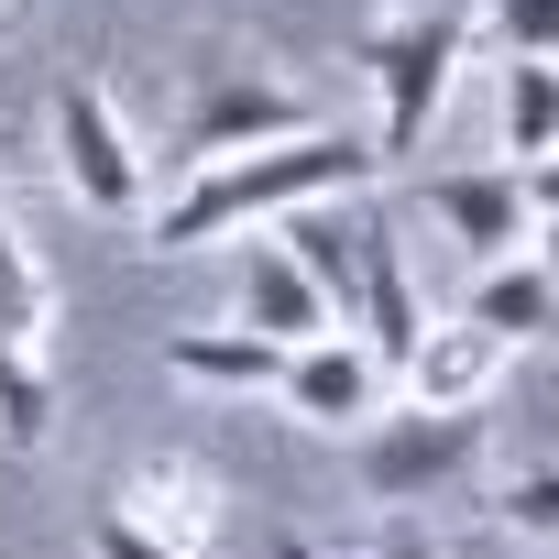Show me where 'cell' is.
Here are the masks:
<instances>
[{
	"instance_id": "1",
	"label": "cell",
	"mask_w": 559,
	"mask_h": 559,
	"mask_svg": "<svg viewBox=\"0 0 559 559\" xmlns=\"http://www.w3.org/2000/svg\"><path fill=\"white\" fill-rule=\"evenodd\" d=\"M384 176V154L373 143H352V132H286V143H252V154H219V165H198V176H176V198L154 209V252H198V241H241V230H263L274 209H297V198H352V187H373Z\"/></svg>"
},
{
	"instance_id": "2",
	"label": "cell",
	"mask_w": 559,
	"mask_h": 559,
	"mask_svg": "<svg viewBox=\"0 0 559 559\" xmlns=\"http://www.w3.org/2000/svg\"><path fill=\"white\" fill-rule=\"evenodd\" d=\"M362 67H373V154H417L450 78L472 67V0H395V12L362 34Z\"/></svg>"
},
{
	"instance_id": "3",
	"label": "cell",
	"mask_w": 559,
	"mask_h": 559,
	"mask_svg": "<svg viewBox=\"0 0 559 559\" xmlns=\"http://www.w3.org/2000/svg\"><path fill=\"white\" fill-rule=\"evenodd\" d=\"M472 461H483V406H384L373 428H352V483L384 515H417Z\"/></svg>"
},
{
	"instance_id": "4",
	"label": "cell",
	"mask_w": 559,
	"mask_h": 559,
	"mask_svg": "<svg viewBox=\"0 0 559 559\" xmlns=\"http://www.w3.org/2000/svg\"><path fill=\"white\" fill-rule=\"evenodd\" d=\"M56 176H67V198L88 219H143L154 209V154L132 143V121H121V99L99 78L56 88Z\"/></svg>"
},
{
	"instance_id": "5",
	"label": "cell",
	"mask_w": 559,
	"mask_h": 559,
	"mask_svg": "<svg viewBox=\"0 0 559 559\" xmlns=\"http://www.w3.org/2000/svg\"><path fill=\"white\" fill-rule=\"evenodd\" d=\"M286 132H319V99L286 88V78H263V67H198L187 88V121H176V176L219 165V154H252V143H286Z\"/></svg>"
},
{
	"instance_id": "6",
	"label": "cell",
	"mask_w": 559,
	"mask_h": 559,
	"mask_svg": "<svg viewBox=\"0 0 559 559\" xmlns=\"http://www.w3.org/2000/svg\"><path fill=\"white\" fill-rule=\"evenodd\" d=\"M165 559H219V472L198 461V450H143L132 472H121V493H110Z\"/></svg>"
},
{
	"instance_id": "7",
	"label": "cell",
	"mask_w": 559,
	"mask_h": 559,
	"mask_svg": "<svg viewBox=\"0 0 559 559\" xmlns=\"http://www.w3.org/2000/svg\"><path fill=\"white\" fill-rule=\"evenodd\" d=\"M384 384H395V373L373 362L362 330H319V341L286 352V384H274V395H286L297 428H330V439H341V428H373V417H384Z\"/></svg>"
},
{
	"instance_id": "8",
	"label": "cell",
	"mask_w": 559,
	"mask_h": 559,
	"mask_svg": "<svg viewBox=\"0 0 559 559\" xmlns=\"http://www.w3.org/2000/svg\"><path fill=\"white\" fill-rule=\"evenodd\" d=\"M428 219L472 252V263H504L537 241V209H526V165H439L428 176Z\"/></svg>"
},
{
	"instance_id": "9",
	"label": "cell",
	"mask_w": 559,
	"mask_h": 559,
	"mask_svg": "<svg viewBox=\"0 0 559 559\" xmlns=\"http://www.w3.org/2000/svg\"><path fill=\"white\" fill-rule=\"evenodd\" d=\"M504 362H515V341H493L483 319H428V341L406 352V406H483L493 384H504Z\"/></svg>"
},
{
	"instance_id": "10",
	"label": "cell",
	"mask_w": 559,
	"mask_h": 559,
	"mask_svg": "<svg viewBox=\"0 0 559 559\" xmlns=\"http://www.w3.org/2000/svg\"><path fill=\"white\" fill-rule=\"evenodd\" d=\"M241 330H263V341H319V330H341V308L308 286V263L286 252V241H274V230H252L241 241Z\"/></svg>"
},
{
	"instance_id": "11",
	"label": "cell",
	"mask_w": 559,
	"mask_h": 559,
	"mask_svg": "<svg viewBox=\"0 0 559 559\" xmlns=\"http://www.w3.org/2000/svg\"><path fill=\"white\" fill-rule=\"evenodd\" d=\"M352 330L373 341L384 373H406V352L428 341V308H417V274H406V241L362 219V297H352Z\"/></svg>"
},
{
	"instance_id": "12",
	"label": "cell",
	"mask_w": 559,
	"mask_h": 559,
	"mask_svg": "<svg viewBox=\"0 0 559 559\" xmlns=\"http://www.w3.org/2000/svg\"><path fill=\"white\" fill-rule=\"evenodd\" d=\"M263 230L308 263V286H319V297L341 308V330H352V297H362V219H352L341 198H297V209H274Z\"/></svg>"
},
{
	"instance_id": "13",
	"label": "cell",
	"mask_w": 559,
	"mask_h": 559,
	"mask_svg": "<svg viewBox=\"0 0 559 559\" xmlns=\"http://www.w3.org/2000/svg\"><path fill=\"white\" fill-rule=\"evenodd\" d=\"M165 373L176 384H209V395H274L286 384V341H263V330H176L165 341Z\"/></svg>"
},
{
	"instance_id": "14",
	"label": "cell",
	"mask_w": 559,
	"mask_h": 559,
	"mask_svg": "<svg viewBox=\"0 0 559 559\" xmlns=\"http://www.w3.org/2000/svg\"><path fill=\"white\" fill-rule=\"evenodd\" d=\"M461 319H483L493 341H515V352H526V341H548V330H559V274H548L537 252L472 263V308H461Z\"/></svg>"
},
{
	"instance_id": "15",
	"label": "cell",
	"mask_w": 559,
	"mask_h": 559,
	"mask_svg": "<svg viewBox=\"0 0 559 559\" xmlns=\"http://www.w3.org/2000/svg\"><path fill=\"white\" fill-rule=\"evenodd\" d=\"M0 352H56V286L23 230H0Z\"/></svg>"
},
{
	"instance_id": "16",
	"label": "cell",
	"mask_w": 559,
	"mask_h": 559,
	"mask_svg": "<svg viewBox=\"0 0 559 559\" xmlns=\"http://www.w3.org/2000/svg\"><path fill=\"white\" fill-rule=\"evenodd\" d=\"M504 154H559V56H504Z\"/></svg>"
},
{
	"instance_id": "17",
	"label": "cell",
	"mask_w": 559,
	"mask_h": 559,
	"mask_svg": "<svg viewBox=\"0 0 559 559\" xmlns=\"http://www.w3.org/2000/svg\"><path fill=\"white\" fill-rule=\"evenodd\" d=\"M0 439L12 450L56 439V352H0Z\"/></svg>"
},
{
	"instance_id": "18",
	"label": "cell",
	"mask_w": 559,
	"mask_h": 559,
	"mask_svg": "<svg viewBox=\"0 0 559 559\" xmlns=\"http://www.w3.org/2000/svg\"><path fill=\"white\" fill-rule=\"evenodd\" d=\"M493 515H504L515 537H537V548H559V472H515V483L493 493Z\"/></svg>"
},
{
	"instance_id": "19",
	"label": "cell",
	"mask_w": 559,
	"mask_h": 559,
	"mask_svg": "<svg viewBox=\"0 0 559 559\" xmlns=\"http://www.w3.org/2000/svg\"><path fill=\"white\" fill-rule=\"evenodd\" d=\"M493 45L504 56H559V0H493Z\"/></svg>"
},
{
	"instance_id": "20",
	"label": "cell",
	"mask_w": 559,
	"mask_h": 559,
	"mask_svg": "<svg viewBox=\"0 0 559 559\" xmlns=\"http://www.w3.org/2000/svg\"><path fill=\"white\" fill-rule=\"evenodd\" d=\"M88 559H165V548H154L121 504H99V515H88Z\"/></svg>"
},
{
	"instance_id": "21",
	"label": "cell",
	"mask_w": 559,
	"mask_h": 559,
	"mask_svg": "<svg viewBox=\"0 0 559 559\" xmlns=\"http://www.w3.org/2000/svg\"><path fill=\"white\" fill-rule=\"evenodd\" d=\"M352 559H450V548H428L406 515H384V537H373V548H352Z\"/></svg>"
},
{
	"instance_id": "22",
	"label": "cell",
	"mask_w": 559,
	"mask_h": 559,
	"mask_svg": "<svg viewBox=\"0 0 559 559\" xmlns=\"http://www.w3.org/2000/svg\"><path fill=\"white\" fill-rule=\"evenodd\" d=\"M526 209H537V219H559V154H537V165H526Z\"/></svg>"
},
{
	"instance_id": "23",
	"label": "cell",
	"mask_w": 559,
	"mask_h": 559,
	"mask_svg": "<svg viewBox=\"0 0 559 559\" xmlns=\"http://www.w3.org/2000/svg\"><path fill=\"white\" fill-rule=\"evenodd\" d=\"M274 559H352V548H319V537H274Z\"/></svg>"
},
{
	"instance_id": "24",
	"label": "cell",
	"mask_w": 559,
	"mask_h": 559,
	"mask_svg": "<svg viewBox=\"0 0 559 559\" xmlns=\"http://www.w3.org/2000/svg\"><path fill=\"white\" fill-rule=\"evenodd\" d=\"M526 252H537V263L559 274V219H537V241H526Z\"/></svg>"
},
{
	"instance_id": "25",
	"label": "cell",
	"mask_w": 559,
	"mask_h": 559,
	"mask_svg": "<svg viewBox=\"0 0 559 559\" xmlns=\"http://www.w3.org/2000/svg\"><path fill=\"white\" fill-rule=\"evenodd\" d=\"M0 230H12V187H0Z\"/></svg>"
},
{
	"instance_id": "26",
	"label": "cell",
	"mask_w": 559,
	"mask_h": 559,
	"mask_svg": "<svg viewBox=\"0 0 559 559\" xmlns=\"http://www.w3.org/2000/svg\"><path fill=\"white\" fill-rule=\"evenodd\" d=\"M12 12H23V0H0V23H12Z\"/></svg>"
},
{
	"instance_id": "27",
	"label": "cell",
	"mask_w": 559,
	"mask_h": 559,
	"mask_svg": "<svg viewBox=\"0 0 559 559\" xmlns=\"http://www.w3.org/2000/svg\"><path fill=\"white\" fill-rule=\"evenodd\" d=\"M548 559H559V548H548Z\"/></svg>"
}]
</instances>
